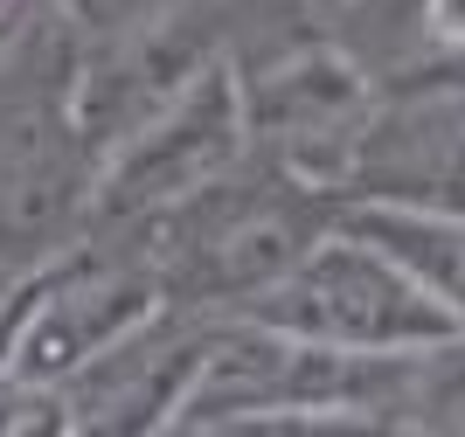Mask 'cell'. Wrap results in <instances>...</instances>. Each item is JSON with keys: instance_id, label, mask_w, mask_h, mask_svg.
I'll return each mask as SVG.
<instances>
[{"instance_id": "cell-1", "label": "cell", "mask_w": 465, "mask_h": 437, "mask_svg": "<svg viewBox=\"0 0 465 437\" xmlns=\"http://www.w3.org/2000/svg\"><path fill=\"white\" fill-rule=\"evenodd\" d=\"M430 15H438L445 35H465V0H430Z\"/></svg>"}]
</instances>
